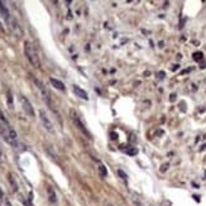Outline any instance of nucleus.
I'll return each instance as SVG.
<instances>
[{
  "mask_svg": "<svg viewBox=\"0 0 206 206\" xmlns=\"http://www.w3.org/2000/svg\"><path fill=\"white\" fill-rule=\"evenodd\" d=\"M98 170H99V174H100V177H103V178L107 177V168L104 166V164H100V166L98 167Z\"/></svg>",
  "mask_w": 206,
  "mask_h": 206,
  "instance_id": "obj_12",
  "label": "nucleus"
},
{
  "mask_svg": "<svg viewBox=\"0 0 206 206\" xmlns=\"http://www.w3.org/2000/svg\"><path fill=\"white\" fill-rule=\"evenodd\" d=\"M24 54L25 57L28 58V61L32 63V66L34 67H40V61H39V57H38V53L34 48V46L28 42V40H25L24 42Z\"/></svg>",
  "mask_w": 206,
  "mask_h": 206,
  "instance_id": "obj_2",
  "label": "nucleus"
},
{
  "mask_svg": "<svg viewBox=\"0 0 206 206\" xmlns=\"http://www.w3.org/2000/svg\"><path fill=\"white\" fill-rule=\"evenodd\" d=\"M8 100H9V106L11 107V95H10V91H8Z\"/></svg>",
  "mask_w": 206,
  "mask_h": 206,
  "instance_id": "obj_18",
  "label": "nucleus"
},
{
  "mask_svg": "<svg viewBox=\"0 0 206 206\" xmlns=\"http://www.w3.org/2000/svg\"><path fill=\"white\" fill-rule=\"evenodd\" d=\"M71 119H72V121L75 123V125L82 132V133H84L85 135H87L89 137V138H91V134H90V132L87 130V128L85 127V124H84V121H82L80 118H78V115L76 114V111L74 110V109H72V110H71Z\"/></svg>",
  "mask_w": 206,
  "mask_h": 206,
  "instance_id": "obj_4",
  "label": "nucleus"
},
{
  "mask_svg": "<svg viewBox=\"0 0 206 206\" xmlns=\"http://www.w3.org/2000/svg\"><path fill=\"white\" fill-rule=\"evenodd\" d=\"M47 192H48V199H49V201H51L52 204L57 202V196H56V192H54V190H53L52 187H48V188H47Z\"/></svg>",
  "mask_w": 206,
  "mask_h": 206,
  "instance_id": "obj_11",
  "label": "nucleus"
},
{
  "mask_svg": "<svg viewBox=\"0 0 206 206\" xmlns=\"http://www.w3.org/2000/svg\"><path fill=\"white\" fill-rule=\"evenodd\" d=\"M134 205H135V206H143L142 202H141L139 200H137V199H134Z\"/></svg>",
  "mask_w": 206,
  "mask_h": 206,
  "instance_id": "obj_17",
  "label": "nucleus"
},
{
  "mask_svg": "<svg viewBox=\"0 0 206 206\" xmlns=\"http://www.w3.org/2000/svg\"><path fill=\"white\" fill-rule=\"evenodd\" d=\"M19 101H20V105H22V107H23V110H24V113L28 115V116H31V118H34V109H33V106H32V104L29 103V100L25 98V96H23V95H19Z\"/></svg>",
  "mask_w": 206,
  "mask_h": 206,
  "instance_id": "obj_5",
  "label": "nucleus"
},
{
  "mask_svg": "<svg viewBox=\"0 0 206 206\" xmlns=\"http://www.w3.org/2000/svg\"><path fill=\"white\" fill-rule=\"evenodd\" d=\"M8 25H9V29L11 31V33L14 34L15 37L20 38L23 36V29H22V27L19 25V23H18V20L15 18H11L10 17V19L8 22Z\"/></svg>",
  "mask_w": 206,
  "mask_h": 206,
  "instance_id": "obj_6",
  "label": "nucleus"
},
{
  "mask_svg": "<svg viewBox=\"0 0 206 206\" xmlns=\"http://www.w3.org/2000/svg\"><path fill=\"white\" fill-rule=\"evenodd\" d=\"M107 206H113V205L111 204H107Z\"/></svg>",
  "mask_w": 206,
  "mask_h": 206,
  "instance_id": "obj_20",
  "label": "nucleus"
},
{
  "mask_svg": "<svg viewBox=\"0 0 206 206\" xmlns=\"http://www.w3.org/2000/svg\"><path fill=\"white\" fill-rule=\"evenodd\" d=\"M34 81V84H36V86L38 87V90L40 91V95H42V98H43V100L47 103V105L52 109V110L54 111V109H53V104H52V100H51V94H49V91L47 90V87L40 82L38 78H34L33 80Z\"/></svg>",
  "mask_w": 206,
  "mask_h": 206,
  "instance_id": "obj_3",
  "label": "nucleus"
},
{
  "mask_svg": "<svg viewBox=\"0 0 206 206\" xmlns=\"http://www.w3.org/2000/svg\"><path fill=\"white\" fill-rule=\"evenodd\" d=\"M9 181H10V183H11V186H13V190L17 191V190H18V185H17V182H15V180H14V177H13V174H9Z\"/></svg>",
  "mask_w": 206,
  "mask_h": 206,
  "instance_id": "obj_13",
  "label": "nucleus"
},
{
  "mask_svg": "<svg viewBox=\"0 0 206 206\" xmlns=\"http://www.w3.org/2000/svg\"><path fill=\"white\" fill-rule=\"evenodd\" d=\"M0 134H2L3 139L9 143L11 147L17 148L18 147V137H17V133L15 130L13 129L10 125L8 120L3 116V113L0 111Z\"/></svg>",
  "mask_w": 206,
  "mask_h": 206,
  "instance_id": "obj_1",
  "label": "nucleus"
},
{
  "mask_svg": "<svg viewBox=\"0 0 206 206\" xmlns=\"http://www.w3.org/2000/svg\"><path fill=\"white\" fill-rule=\"evenodd\" d=\"M0 31H2V32H4V28H3V25H2V23H0Z\"/></svg>",
  "mask_w": 206,
  "mask_h": 206,
  "instance_id": "obj_19",
  "label": "nucleus"
},
{
  "mask_svg": "<svg viewBox=\"0 0 206 206\" xmlns=\"http://www.w3.org/2000/svg\"><path fill=\"white\" fill-rule=\"evenodd\" d=\"M194 58H195L196 61L201 60V58H202V53H201V52H196V53L194 54Z\"/></svg>",
  "mask_w": 206,
  "mask_h": 206,
  "instance_id": "obj_15",
  "label": "nucleus"
},
{
  "mask_svg": "<svg viewBox=\"0 0 206 206\" xmlns=\"http://www.w3.org/2000/svg\"><path fill=\"white\" fill-rule=\"evenodd\" d=\"M0 15H2L4 18V20L8 23L9 19H10V14H9V10L6 9V6L4 5L3 2H0Z\"/></svg>",
  "mask_w": 206,
  "mask_h": 206,
  "instance_id": "obj_8",
  "label": "nucleus"
},
{
  "mask_svg": "<svg viewBox=\"0 0 206 206\" xmlns=\"http://www.w3.org/2000/svg\"><path fill=\"white\" fill-rule=\"evenodd\" d=\"M74 92L78 96V98H81V99H84V100H87L89 99V96H87V92L85 91V90H82L81 87H78V86H74Z\"/></svg>",
  "mask_w": 206,
  "mask_h": 206,
  "instance_id": "obj_10",
  "label": "nucleus"
},
{
  "mask_svg": "<svg viewBox=\"0 0 206 206\" xmlns=\"http://www.w3.org/2000/svg\"><path fill=\"white\" fill-rule=\"evenodd\" d=\"M118 174H119V176H121L123 180H127V178H128V176H127L124 172H123L121 170H118Z\"/></svg>",
  "mask_w": 206,
  "mask_h": 206,
  "instance_id": "obj_16",
  "label": "nucleus"
},
{
  "mask_svg": "<svg viewBox=\"0 0 206 206\" xmlns=\"http://www.w3.org/2000/svg\"><path fill=\"white\" fill-rule=\"evenodd\" d=\"M49 81H51V84H52V86L54 87V89H57V90H61V91H65L66 90V86L62 84V82L60 81V80H57V78H53V77H51L49 78Z\"/></svg>",
  "mask_w": 206,
  "mask_h": 206,
  "instance_id": "obj_9",
  "label": "nucleus"
},
{
  "mask_svg": "<svg viewBox=\"0 0 206 206\" xmlns=\"http://www.w3.org/2000/svg\"><path fill=\"white\" fill-rule=\"evenodd\" d=\"M127 153H128L129 156H135L137 153H138V149H135V148H129V149L127 150Z\"/></svg>",
  "mask_w": 206,
  "mask_h": 206,
  "instance_id": "obj_14",
  "label": "nucleus"
},
{
  "mask_svg": "<svg viewBox=\"0 0 206 206\" xmlns=\"http://www.w3.org/2000/svg\"><path fill=\"white\" fill-rule=\"evenodd\" d=\"M39 119H40V121H42L43 127H44L48 132L53 133V124H52V121L49 120V118L47 116V114H46L44 110H39Z\"/></svg>",
  "mask_w": 206,
  "mask_h": 206,
  "instance_id": "obj_7",
  "label": "nucleus"
}]
</instances>
